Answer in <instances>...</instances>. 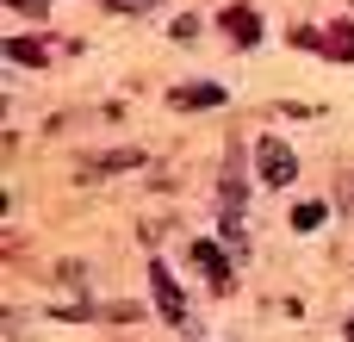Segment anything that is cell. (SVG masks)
Segmentation results:
<instances>
[{
	"instance_id": "8fae6325",
	"label": "cell",
	"mask_w": 354,
	"mask_h": 342,
	"mask_svg": "<svg viewBox=\"0 0 354 342\" xmlns=\"http://www.w3.org/2000/svg\"><path fill=\"white\" fill-rule=\"evenodd\" d=\"M6 56H12V62H44V44H19V37H12Z\"/></svg>"
},
{
	"instance_id": "9c48e42d",
	"label": "cell",
	"mask_w": 354,
	"mask_h": 342,
	"mask_svg": "<svg viewBox=\"0 0 354 342\" xmlns=\"http://www.w3.org/2000/svg\"><path fill=\"white\" fill-rule=\"evenodd\" d=\"M143 156H131V150H112V156H100L93 162V174H118V168H137Z\"/></svg>"
},
{
	"instance_id": "7c38bea8",
	"label": "cell",
	"mask_w": 354,
	"mask_h": 342,
	"mask_svg": "<svg viewBox=\"0 0 354 342\" xmlns=\"http://www.w3.org/2000/svg\"><path fill=\"white\" fill-rule=\"evenodd\" d=\"M6 6H12V12H25V19H37V12H44V0H6Z\"/></svg>"
},
{
	"instance_id": "5bb4252c",
	"label": "cell",
	"mask_w": 354,
	"mask_h": 342,
	"mask_svg": "<svg viewBox=\"0 0 354 342\" xmlns=\"http://www.w3.org/2000/svg\"><path fill=\"white\" fill-rule=\"evenodd\" d=\"M342 342H354V318H348V330H342Z\"/></svg>"
},
{
	"instance_id": "3957f363",
	"label": "cell",
	"mask_w": 354,
	"mask_h": 342,
	"mask_svg": "<svg viewBox=\"0 0 354 342\" xmlns=\"http://www.w3.org/2000/svg\"><path fill=\"white\" fill-rule=\"evenodd\" d=\"M149 287H156V305H162V318H168V324H180V318H187V293L174 287L168 262H149Z\"/></svg>"
},
{
	"instance_id": "277c9868",
	"label": "cell",
	"mask_w": 354,
	"mask_h": 342,
	"mask_svg": "<svg viewBox=\"0 0 354 342\" xmlns=\"http://www.w3.org/2000/svg\"><path fill=\"white\" fill-rule=\"evenodd\" d=\"M224 31H230L236 44H255V37H261V19H255V6H224Z\"/></svg>"
},
{
	"instance_id": "6da1fadb",
	"label": "cell",
	"mask_w": 354,
	"mask_h": 342,
	"mask_svg": "<svg viewBox=\"0 0 354 342\" xmlns=\"http://www.w3.org/2000/svg\"><path fill=\"white\" fill-rule=\"evenodd\" d=\"M218 224H224V249H230V262H243V255H249V231H243V162H236V156H224Z\"/></svg>"
},
{
	"instance_id": "ba28073f",
	"label": "cell",
	"mask_w": 354,
	"mask_h": 342,
	"mask_svg": "<svg viewBox=\"0 0 354 342\" xmlns=\"http://www.w3.org/2000/svg\"><path fill=\"white\" fill-rule=\"evenodd\" d=\"M324 224V199H305V206H292V231H317Z\"/></svg>"
},
{
	"instance_id": "8992f818",
	"label": "cell",
	"mask_w": 354,
	"mask_h": 342,
	"mask_svg": "<svg viewBox=\"0 0 354 342\" xmlns=\"http://www.w3.org/2000/svg\"><path fill=\"white\" fill-rule=\"evenodd\" d=\"M324 50H330L336 62H354V19H336V25L324 31Z\"/></svg>"
},
{
	"instance_id": "4fadbf2b",
	"label": "cell",
	"mask_w": 354,
	"mask_h": 342,
	"mask_svg": "<svg viewBox=\"0 0 354 342\" xmlns=\"http://www.w3.org/2000/svg\"><path fill=\"white\" fill-rule=\"evenodd\" d=\"M112 6H124V12H137V6H156V0H112Z\"/></svg>"
},
{
	"instance_id": "7a4b0ae2",
	"label": "cell",
	"mask_w": 354,
	"mask_h": 342,
	"mask_svg": "<svg viewBox=\"0 0 354 342\" xmlns=\"http://www.w3.org/2000/svg\"><path fill=\"white\" fill-rule=\"evenodd\" d=\"M255 168H261V181H268V187H292V174H299L292 150H286V143H274V137H261V143H255Z\"/></svg>"
},
{
	"instance_id": "30bf717a",
	"label": "cell",
	"mask_w": 354,
	"mask_h": 342,
	"mask_svg": "<svg viewBox=\"0 0 354 342\" xmlns=\"http://www.w3.org/2000/svg\"><path fill=\"white\" fill-rule=\"evenodd\" d=\"M336 206L354 218V168H342V174H336Z\"/></svg>"
},
{
	"instance_id": "52a82bcc",
	"label": "cell",
	"mask_w": 354,
	"mask_h": 342,
	"mask_svg": "<svg viewBox=\"0 0 354 342\" xmlns=\"http://www.w3.org/2000/svg\"><path fill=\"white\" fill-rule=\"evenodd\" d=\"M174 106H224V87H212V81H187V87H174Z\"/></svg>"
},
{
	"instance_id": "5b68a950",
	"label": "cell",
	"mask_w": 354,
	"mask_h": 342,
	"mask_svg": "<svg viewBox=\"0 0 354 342\" xmlns=\"http://www.w3.org/2000/svg\"><path fill=\"white\" fill-rule=\"evenodd\" d=\"M224 255H230V249H218V243H199V249H193V262L205 268V280H212L218 293L230 287V268H224Z\"/></svg>"
}]
</instances>
